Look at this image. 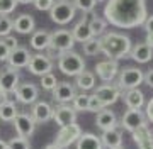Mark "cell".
<instances>
[{
    "mask_svg": "<svg viewBox=\"0 0 153 149\" xmlns=\"http://www.w3.org/2000/svg\"><path fill=\"white\" fill-rule=\"evenodd\" d=\"M76 87L82 90H90L95 87V75L90 71H87V70H83L82 73H78L76 75Z\"/></svg>",
    "mask_w": 153,
    "mask_h": 149,
    "instance_id": "obj_29",
    "label": "cell"
},
{
    "mask_svg": "<svg viewBox=\"0 0 153 149\" xmlns=\"http://www.w3.org/2000/svg\"><path fill=\"white\" fill-rule=\"evenodd\" d=\"M100 141H102V146H107L111 149H117L123 146V132H121L117 127L109 129V131H104Z\"/></svg>",
    "mask_w": 153,
    "mask_h": 149,
    "instance_id": "obj_26",
    "label": "cell"
},
{
    "mask_svg": "<svg viewBox=\"0 0 153 149\" xmlns=\"http://www.w3.org/2000/svg\"><path fill=\"white\" fill-rule=\"evenodd\" d=\"M9 149H31V144L26 137H21V136H16L12 137L9 142H7Z\"/></svg>",
    "mask_w": 153,
    "mask_h": 149,
    "instance_id": "obj_33",
    "label": "cell"
},
{
    "mask_svg": "<svg viewBox=\"0 0 153 149\" xmlns=\"http://www.w3.org/2000/svg\"><path fill=\"white\" fill-rule=\"evenodd\" d=\"M12 21L9 19V15H0V37H5L12 32Z\"/></svg>",
    "mask_w": 153,
    "mask_h": 149,
    "instance_id": "obj_35",
    "label": "cell"
},
{
    "mask_svg": "<svg viewBox=\"0 0 153 149\" xmlns=\"http://www.w3.org/2000/svg\"><path fill=\"white\" fill-rule=\"evenodd\" d=\"M95 126L104 132V131H109V129H114L117 127V119H116V114L112 110H107V109H102L100 112H97V119H95Z\"/></svg>",
    "mask_w": 153,
    "mask_h": 149,
    "instance_id": "obj_20",
    "label": "cell"
},
{
    "mask_svg": "<svg viewBox=\"0 0 153 149\" xmlns=\"http://www.w3.org/2000/svg\"><path fill=\"white\" fill-rule=\"evenodd\" d=\"M2 98H5V95H4L2 92H0V102H2Z\"/></svg>",
    "mask_w": 153,
    "mask_h": 149,
    "instance_id": "obj_49",
    "label": "cell"
},
{
    "mask_svg": "<svg viewBox=\"0 0 153 149\" xmlns=\"http://www.w3.org/2000/svg\"><path fill=\"white\" fill-rule=\"evenodd\" d=\"M145 115H146L148 120L153 122V97H152V100L146 103V112H145Z\"/></svg>",
    "mask_w": 153,
    "mask_h": 149,
    "instance_id": "obj_44",
    "label": "cell"
},
{
    "mask_svg": "<svg viewBox=\"0 0 153 149\" xmlns=\"http://www.w3.org/2000/svg\"><path fill=\"white\" fill-rule=\"evenodd\" d=\"M80 134H82V129L80 126L76 124V122H71L68 126L61 127L60 132L56 134V139H55V144L56 146H60V148H68L70 144H73L76 139L80 137Z\"/></svg>",
    "mask_w": 153,
    "mask_h": 149,
    "instance_id": "obj_7",
    "label": "cell"
},
{
    "mask_svg": "<svg viewBox=\"0 0 153 149\" xmlns=\"http://www.w3.org/2000/svg\"><path fill=\"white\" fill-rule=\"evenodd\" d=\"M82 44H83V53L87 56H95L100 53V39L99 37H90Z\"/></svg>",
    "mask_w": 153,
    "mask_h": 149,
    "instance_id": "obj_31",
    "label": "cell"
},
{
    "mask_svg": "<svg viewBox=\"0 0 153 149\" xmlns=\"http://www.w3.org/2000/svg\"><path fill=\"white\" fill-rule=\"evenodd\" d=\"M49 17L51 21L58 26H66L75 19L76 9L70 0H55L53 7L49 9Z\"/></svg>",
    "mask_w": 153,
    "mask_h": 149,
    "instance_id": "obj_4",
    "label": "cell"
},
{
    "mask_svg": "<svg viewBox=\"0 0 153 149\" xmlns=\"http://www.w3.org/2000/svg\"><path fill=\"white\" fill-rule=\"evenodd\" d=\"M14 126H16V131L17 134L21 136V137H26L27 139L31 134L34 132V129H36V122L34 119L29 114H17L16 119H14Z\"/></svg>",
    "mask_w": 153,
    "mask_h": 149,
    "instance_id": "obj_12",
    "label": "cell"
},
{
    "mask_svg": "<svg viewBox=\"0 0 153 149\" xmlns=\"http://www.w3.org/2000/svg\"><path fill=\"white\" fill-rule=\"evenodd\" d=\"M100 39V53H104L109 59H121L126 58L131 51V39L119 32H107Z\"/></svg>",
    "mask_w": 153,
    "mask_h": 149,
    "instance_id": "obj_2",
    "label": "cell"
},
{
    "mask_svg": "<svg viewBox=\"0 0 153 149\" xmlns=\"http://www.w3.org/2000/svg\"><path fill=\"white\" fill-rule=\"evenodd\" d=\"M133 141L138 144L140 149H153V136L146 126H141L136 131H133Z\"/></svg>",
    "mask_w": 153,
    "mask_h": 149,
    "instance_id": "obj_21",
    "label": "cell"
},
{
    "mask_svg": "<svg viewBox=\"0 0 153 149\" xmlns=\"http://www.w3.org/2000/svg\"><path fill=\"white\" fill-rule=\"evenodd\" d=\"M94 95L102 102L104 107H107V105L117 102V98L121 97V88L116 87V85H102V87H99V88L95 90Z\"/></svg>",
    "mask_w": 153,
    "mask_h": 149,
    "instance_id": "obj_14",
    "label": "cell"
},
{
    "mask_svg": "<svg viewBox=\"0 0 153 149\" xmlns=\"http://www.w3.org/2000/svg\"><path fill=\"white\" fill-rule=\"evenodd\" d=\"M92 12H87V17H83L82 21H78L76 26L73 27L71 34H73V39H75V43H85L88 39L92 37V32H90V27H88V17H90Z\"/></svg>",
    "mask_w": 153,
    "mask_h": 149,
    "instance_id": "obj_22",
    "label": "cell"
},
{
    "mask_svg": "<svg viewBox=\"0 0 153 149\" xmlns=\"http://www.w3.org/2000/svg\"><path fill=\"white\" fill-rule=\"evenodd\" d=\"M19 81H21V76H19L16 68L9 66L0 71V92L5 97L16 92V88L19 87Z\"/></svg>",
    "mask_w": 153,
    "mask_h": 149,
    "instance_id": "obj_8",
    "label": "cell"
},
{
    "mask_svg": "<svg viewBox=\"0 0 153 149\" xmlns=\"http://www.w3.org/2000/svg\"><path fill=\"white\" fill-rule=\"evenodd\" d=\"M123 98H124V103L128 109H141L145 105V93L140 88L126 90Z\"/></svg>",
    "mask_w": 153,
    "mask_h": 149,
    "instance_id": "obj_24",
    "label": "cell"
},
{
    "mask_svg": "<svg viewBox=\"0 0 153 149\" xmlns=\"http://www.w3.org/2000/svg\"><path fill=\"white\" fill-rule=\"evenodd\" d=\"M71 4L75 5V9L82 12H92L95 9V5L99 4V0H73Z\"/></svg>",
    "mask_w": 153,
    "mask_h": 149,
    "instance_id": "obj_32",
    "label": "cell"
},
{
    "mask_svg": "<svg viewBox=\"0 0 153 149\" xmlns=\"http://www.w3.org/2000/svg\"><path fill=\"white\" fill-rule=\"evenodd\" d=\"M44 149H63V148H60V146H56V144L53 142V144H48V146H46Z\"/></svg>",
    "mask_w": 153,
    "mask_h": 149,
    "instance_id": "obj_46",
    "label": "cell"
},
{
    "mask_svg": "<svg viewBox=\"0 0 153 149\" xmlns=\"http://www.w3.org/2000/svg\"><path fill=\"white\" fill-rule=\"evenodd\" d=\"M19 5L17 0H0V15H9Z\"/></svg>",
    "mask_w": 153,
    "mask_h": 149,
    "instance_id": "obj_37",
    "label": "cell"
},
{
    "mask_svg": "<svg viewBox=\"0 0 153 149\" xmlns=\"http://www.w3.org/2000/svg\"><path fill=\"white\" fill-rule=\"evenodd\" d=\"M31 117L34 119L36 124H44L49 119H53V107L48 102H36L33 105V110H31Z\"/></svg>",
    "mask_w": 153,
    "mask_h": 149,
    "instance_id": "obj_17",
    "label": "cell"
},
{
    "mask_svg": "<svg viewBox=\"0 0 153 149\" xmlns=\"http://www.w3.org/2000/svg\"><path fill=\"white\" fill-rule=\"evenodd\" d=\"M53 119H55V122L60 127H65L76 120V110L73 107H70V105L61 103L60 107L53 109Z\"/></svg>",
    "mask_w": 153,
    "mask_h": 149,
    "instance_id": "obj_13",
    "label": "cell"
},
{
    "mask_svg": "<svg viewBox=\"0 0 153 149\" xmlns=\"http://www.w3.org/2000/svg\"><path fill=\"white\" fill-rule=\"evenodd\" d=\"M27 70L33 75L43 76V75H46V73H49L53 70V61L49 59V56L46 54H33L27 63Z\"/></svg>",
    "mask_w": 153,
    "mask_h": 149,
    "instance_id": "obj_10",
    "label": "cell"
},
{
    "mask_svg": "<svg viewBox=\"0 0 153 149\" xmlns=\"http://www.w3.org/2000/svg\"><path fill=\"white\" fill-rule=\"evenodd\" d=\"M143 26H145V31H146V34H153V15L146 17V21L143 22Z\"/></svg>",
    "mask_w": 153,
    "mask_h": 149,
    "instance_id": "obj_42",
    "label": "cell"
},
{
    "mask_svg": "<svg viewBox=\"0 0 153 149\" xmlns=\"http://www.w3.org/2000/svg\"><path fill=\"white\" fill-rule=\"evenodd\" d=\"M51 95H53V100L60 102V103H68L75 98V87L71 83H58L55 88L51 90Z\"/></svg>",
    "mask_w": 153,
    "mask_h": 149,
    "instance_id": "obj_16",
    "label": "cell"
},
{
    "mask_svg": "<svg viewBox=\"0 0 153 149\" xmlns=\"http://www.w3.org/2000/svg\"><path fill=\"white\" fill-rule=\"evenodd\" d=\"M146 0H107L104 21L114 27L133 29L146 21Z\"/></svg>",
    "mask_w": 153,
    "mask_h": 149,
    "instance_id": "obj_1",
    "label": "cell"
},
{
    "mask_svg": "<svg viewBox=\"0 0 153 149\" xmlns=\"http://www.w3.org/2000/svg\"><path fill=\"white\" fill-rule=\"evenodd\" d=\"M146 44L153 49V34H146Z\"/></svg>",
    "mask_w": 153,
    "mask_h": 149,
    "instance_id": "obj_45",
    "label": "cell"
},
{
    "mask_svg": "<svg viewBox=\"0 0 153 149\" xmlns=\"http://www.w3.org/2000/svg\"><path fill=\"white\" fill-rule=\"evenodd\" d=\"M19 114L17 112V107L14 102H10V100H2L0 102V119L5 122H12L14 119H16V115Z\"/></svg>",
    "mask_w": 153,
    "mask_h": 149,
    "instance_id": "obj_28",
    "label": "cell"
},
{
    "mask_svg": "<svg viewBox=\"0 0 153 149\" xmlns=\"http://www.w3.org/2000/svg\"><path fill=\"white\" fill-rule=\"evenodd\" d=\"M12 26L19 34H31L34 32L36 22H34V17L29 14H21L19 17H16V21H12Z\"/></svg>",
    "mask_w": 153,
    "mask_h": 149,
    "instance_id": "obj_23",
    "label": "cell"
},
{
    "mask_svg": "<svg viewBox=\"0 0 153 149\" xmlns=\"http://www.w3.org/2000/svg\"><path fill=\"white\" fill-rule=\"evenodd\" d=\"M49 41H51V32H48V31H36L31 36V46L38 51L48 49Z\"/></svg>",
    "mask_w": 153,
    "mask_h": 149,
    "instance_id": "obj_27",
    "label": "cell"
},
{
    "mask_svg": "<svg viewBox=\"0 0 153 149\" xmlns=\"http://www.w3.org/2000/svg\"><path fill=\"white\" fill-rule=\"evenodd\" d=\"M9 54H10V49L0 41V61H7L9 59Z\"/></svg>",
    "mask_w": 153,
    "mask_h": 149,
    "instance_id": "obj_41",
    "label": "cell"
},
{
    "mask_svg": "<svg viewBox=\"0 0 153 149\" xmlns=\"http://www.w3.org/2000/svg\"><path fill=\"white\" fill-rule=\"evenodd\" d=\"M88 27H90V32H92V37H99L105 32V27H107V22L100 17H94L90 14V21H88Z\"/></svg>",
    "mask_w": 153,
    "mask_h": 149,
    "instance_id": "obj_30",
    "label": "cell"
},
{
    "mask_svg": "<svg viewBox=\"0 0 153 149\" xmlns=\"http://www.w3.org/2000/svg\"><path fill=\"white\" fill-rule=\"evenodd\" d=\"M102 109H105L104 105H102V102H100V100H99L95 95H90V97H88L87 110H88V112H95V114H97V112H100Z\"/></svg>",
    "mask_w": 153,
    "mask_h": 149,
    "instance_id": "obj_38",
    "label": "cell"
},
{
    "mask_svg": "<svg viewBox=\"0 0 153 149\" xmlns=\"http://www.w3.org/2000/svg\"><path fill=\"white\" fill-rule=\"evenodd\" d=\"M143 81L146 83L150 88H153V68H152V70H148V71L145 73V78H143Z\"/></svg>",
    "mask_w": 153,
    "mask_h": 149,
    "instance_id": "obj_43",
    "label": "cell"
},
{
    "mask_svg": "<svg viewBox=\"0 0 153 149\" xmlns=\"http://www.w3.org/2000/svg\"><path fill=\"white\" fill-rule=\"evenodd\" d=\"M128 56H129L131 59H134L136 63H140V65H145V63H148V61H152L153 49L146 44V43H141V44L131 46V51H129Z\"/></svg>",
    "mask_w": 153,
    "mask_h": 149,
    "instance_id": "obj_19",
    "label": "cell"
},
{
    "mask_svg": "<svg viewBox=\"0 0 153 149\" xmlns=\"http://www.w3.org/2000/svg\"><path fill=\"white\" fill-rule=\"evenodd\" d=\"M14 93H16L17 100H19L21 103H26V105L34 103V102L38 100V97H39L38 87L33 85V83H22V85H19Z\"/></svg>",
    "mask_w": 153,
    "mask_h": 149,
    "instance_id": "obj_15",
    "label": "cell"
},
{
    "mask_svg": "<svg viewBox=\"0 0 153 149\" xmlns=\"http://www.w3.org/2000/svg\"><path fill=\"white\" fill-rule=\"evenodd\" d=\"M75 142H76V149H104L100 137H97L92 132L80 134V137L76 139Z\"/></svg>",
    "mask_w": 153,
    "mask_h": 149,
    "instance_id": "obj_25",
    "label": "cell"
},
{
    "mask_svg": "<svg viewBox=\"0 0 153 149\" xmlns=\"http://www.w3.org/2000/svg\"><path fill=\"white\" fill-rule=\"evenodd\" d=\"M73 46H75V39H73L71 31L58 29L55 32H51V41H49V46H48L51 56H60L65 51L73 49Z\"/></svg>",
    "mask_w": 153,
    "mask_h": 149,
    "instance_id": "obj_5",
    "label": "cell"
},
{
    "mask_svg": "<svg viewBox=\"0 0 153 149\" xmlns=\"http://www.w3.org/2000/svg\"><path fill=\"white\" fill-rule=\"evenodd\" d=\"M56 85H58V80H56V76L51 71L41 76V87H43L44 90H49V92H51Z\"/></svg>",
    "mask_w": 153,
    "mask_h": 149,
    "instance_id": "obj_34",
    "label": "cell"
},
{
    "mask_svg": "<svg viewBox=\"0 0 153 149\" xmlns=\"http://www.w3.org/2000/svg\"><path fill=\"white\" fill-rule=\"evenodd\" d=\"M17 4H22V5H27V4H33V0H17Z\"/></svg>",
    "mask_w": 153,
    "mask_h": 149,
    "instance_id": "obj_47",
    "label": "cell"
},
{
    "mask_svg": "<svg viewBox=\"0 0 153 149\" xmlns=\"http://www.w3.org/2000/svg\"><path fill=\"white\" fill-rule=\"evenodd\" d=\"M121 126L124 127L126 131H136L138 127L146 126V115L141 112V109H128L124 112V115L121 119Z\"/></svg>",
    "mask_w": 153,
    "mask_h": 149,
    "instance_id": "obj_9",
    "label": "cell"
},
{
    "mask_svg": "<svg viewBox=\"0 0 153 149\" xmlns=\"http://www.w3.org/2000/svg\"><path fill=\"white\" fill-rule=\"evenodd\" d=\"M145 73L140 68H124L119 73V83L117 87L121 90H131V88H138L143 83Z\"/></svg>",
    "mask_w": 153,
    "mask_h": 149,
    "instance_id": "obj_6",
    "label": "cell"
},
{
    "mask_svg": "<svg viewBox=\"0 0 153 149\" xmlns=\"http://www.w3.org/2000/svg\"><path fill=\"white\" fill-rule=\"evenodd\" d=\"M2 43L9 48V49H16V48H19V41H17V37H14V36H5V37H2Z\"/></svg>",
    "mask_w": 153,
    "mask_h": 149,
    "instance_id": "obj_40",
    "label": "cell"
},
{
    "mask_svg": "<svg viewBox=\"0 0 153 149\" xmlns=\"http://www.w3.org/2000/svg\"><path fill=\"white\" fill-rule=\"evenodd\" d=\"M117 149H123V146H121V148H117Z\"/></svg>",
    "mask_w": 153,
    "mask_h": 149,
    "instance_id": "obj_50",
    "label": "cell"
},
{
    "mask_svg": "<svg viewBox=\"0 0 153 149\" xmlns=\"http://www.w3.org/2000/svg\"><path fill=\"white\" fill-rule=\"evenodd\" d=\"M0 149H9L7 142H5V141H2V139H0Z\"/></svg>",
    "mask_w": 153,
    "mask_h": 149,
    "instance_id": "obj_48",
    "label": "cell"
},
{
    "mask_svg": "<svg viewBox=\"0 0 153 149\" xmlns=\"http://www.w3.org/2000/svg\"><path fill=\"white\" fill-rule=\"evenodd\" d=\"M88 97L90 95H85V93H82V95H75V98L71 100L73 102V109L75 110H87V105H88Z\"/></svg>",
    "mask_w": 153,
    "mask_h": 149,
    "instance_id": "obj_36",
    "label": "cell"
},
{
    "mask_svg": "<svg viewBox=\"0 0 153 149\" xmlns=\"http://www.w3.org/2000/svg\"><path fill=\"white\" fill-rule=\"evenodd\" d=\"M31 53H29V49H26V48H16V49L10 51V54H9V65H10L12 68H26L27 66L29 59H31Z\"/></svg>",
    "mask_w": 153,
    "mask_h": 149,
    "instance_id": "obj_18",
    "label": "cell"
},
{
    "mask_svg": "<svg viewBox=\"0 0 153 149\" xmlns=\"http://www.w3.org/2000/svg\"><path fill=\"white\" fill-rule=\"evenodd\" d=\"M33 4H34V7H36L38 10L46 12V10H49V9L53 7L55 0H33Z\"/></svg>",
    "mask_w": 153,
    "mask_h": 149,
    "instance_id": "obj_39",
    "label": "cell"
},
{
    "mask_svg": "<svg viewBox=\"0 0 153 149\" xmlns=\"http://www.w3.org/2000/svg\"><path fill=\"white\" fill-rule=\"evenodd\" d=\"M58 68H60V71L63 75L76 76L78 73H82L85 70V61H83V58L78 53L70 49L58 56Z\"/></svg>",
    "mask_w": 153,
    "mask_h": 149,
    "instance_id": "obj_3",
    "label": "cell"
},
{
    "mask_svg": "<svg viewBox=\"0 0 153 149\" xmlns=\"http://www.w3.org/2000/svg\"><path fill=\"white\" fill-rule=\"evenodd\" d=\"M95 73L102 81H112L117 73H119V65L116 59H105L95 65Z\"/></svg>",
    "mask_w": 153,
    "mask_h": 149,
    "instance_id": "obj_11",
    "label": "cell"
}]
</instances>
